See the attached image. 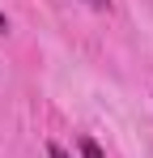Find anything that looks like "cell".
I'll return each instance as SVG.
<instances>
[{
  "instance_id": "3957f363",
  "label": "cell",
  "mask_w": 153,
  "mask_h": 158,
  "mask_svg": "<svg viewBox=\"0 0 153 158\" xmlns=\"http://www.w3.org/2000/svg\"><path fill=\"white\" fill-rule=\"evenodd\" d=\"M89 9H111V0H85Z\"/></svg>"
},
{
  "instance_id": "7a4b0ae2",
  "label": "cell",
  "mask_w": 153,
  "mask_h": 158,
  "mask_svg": "<svg viewBox=\"0 0 153 158\" xmlns=\"http://www.w3.org/2000/svg\"><path fill=\"white\" fill-rule=\"evenodd\" d=\"M47 158H73V154H68L64 145H55V141H51V145H47Z\"/></svg>"
},
{
  "instance_id": "6da1fadb",
  "label": "cell",
  "mask_w": 153,
  "mask_h": 158,
  "mask_svg": "<svg viewBox=\"0 0 153 158\" xmlns=\"http://www.w3.org/2000/svg\"><path fill=\"white\" fill-rule=\"evenodd\" d=\"M81 158H106V154H102V145L94 137H81Z\"/></svg>"
},
{
  "instance_id": "277c9868",
  "label": "cell",
  "mask_w": 153,
  "mask_h": 158,
  "mask_svg": "<svg viewBox=\"0 0 153 158\" xmlns=\"http://www.w3.org/2000/svg\"><path fill=\"white\" fill-rule=\"evenodd\" d=\"M4 30H9V17H4V13H0V34H4Z\"/></svg>"
}]
</instances>
